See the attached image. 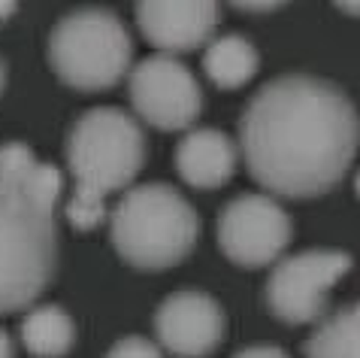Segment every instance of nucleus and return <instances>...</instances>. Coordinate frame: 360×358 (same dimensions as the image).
Instances as JSON below:
<instances>
[{
  "label": "nucleus",
  "instance_id": "obj_1",
  "mask_svg": "<svg viewBox=\"0 0 360 358\" xmlns=\"http://www.w3.org/2000/svg\"><path fill=\"white\" fill-rule=\"evenodd\" d=\"M245 167L266 192L318 197L342 183L357 146L360 116L342 88L315 76L266 82L239 118Z\"/></svg>",
  "mask_w": 360,
  "mask_h": 358
},
{
  "label": "nucleus",
  "instance_id": "obj_2",
  "mask_svg": "<svg viewBox=\"0 0 360 358\" xmlns=\"http://www.w3.org/2000/svg\"><path fill=\"white\" fill-rule=\"evenodd\" d=\"M146 164V137L115 106H94L76 118L67 134V167L76 192L67 204V218L79 231H91L106 218V195L134 183Z\"/></svg>",
  "mask_w": 360,
  "mask_h": 358
},
{
  "label": "nucleus",
  "instance_id": "obj_3",
  "mask_svg": "<svg viewBox=\"0 0 360 358\" xmlns=\"http://www.w3.org/2000/svg\"><path fill=\"white\" fill-rule=\"evenodd\" d=\"M58 271L55 206L0 179V316L31 307Z\"/></svg>",
  "mask_w": 360,
  "mask_h": 358
},
{
  "label": "nucleus",
  "instance_id": "obj_4",
  "mask_svg": "<svg viewBox=\"0 0 360 358\" xmlns=\"http://www.w3.org/2000/svg\"><path fill=\"white\" fill-rule=\"evenodd\" d=\"M200 234L194 206L173 185L148 183L115 204L109 237L115 252L136 271H167L191 255Z\"/></svg>",
  "mask_w": 360,
  "mask_h": 358
},
{
  "label": "nucleus",
  "instance_id": "obj_5",
  "mask_svg": "<svg viewBox=\"0 0 360 358\" xmlns=\"http://www.w3.org/2000/svg\"><path fill=\"white\" fill-rule=\"evenodd\" d=\"M134 58L124 22L106 9H76L52 27L49 61L61 82L76 92H106L118 85Z\"/></svg>",
  "mask_w": 360,
  "mask_h": 358
},
{
  "label": "nucleus",
  "instance_id": "obj_6",
  "mask_svg": "<svg viewBox=\"0 0 360 358\" xmlns=\"http://www.w3.org/2000/svg\"><path fill=\"white\" fill-rule=\"evenodd\" d=\"M352 271L342 249H309L282 258L266 280V307L288 325H309L327 310V292Z\"/></svg>",
  "mask_w": 360,
  "mask_h": 358
},
{
  "label": "nucleus",
  "instance_id": "obj_7",
  "mask_svg": "<svg viewBox=\"0 0 360 358\" xmlns=\"http://www.w3.org/2000/svg\"><path fill=\"white\" fill-rule=\"evenodd\" d=\"M291 237V216L266 195H239L218 216V246L239 267L273 264Z\"/></svg>",
  "mask_w": 360,
  "mask_h": 358
},
{
  "label": "nucleus",
  "instance_id": "obj_8",
  "mask_svg": "<svg viewBox=\"0 0 360 358\" xmlns=\"http://www.w3.org/2000/svg\"><path fill=\"white\" fill-rule=\"evenodd\" d=\"M131 104L148 125L185 131L200 118L203 92L194 73L173 55H148L131 70Z\"/></svg>",
  "mask_w": 360,
  "mask_h": 358
},
{
  "label": "nucleus",
  "instance_id": "obj_9",
  "mask_svg": "<svg viewBox=\"0 0 360 358\" xmlns=\"http://www.w3.org/2000/svg\"><path fill=\"white\" fill-rule=\"evenodd\" d=\"M155 331L176 358H203L221 343L224 313L203 292H173L155 313Z\"/></svg>",
  "mask_w": 360,
  "mask_h": 358
},
{
  "label": "nucleus",
  "instance_id": "obj_10",
  "mask_svg": "<svg viewBox=\"0 0 360 358\" xmlns=\"http://www.w3.org/2000/svg\"><path fill=\"white\" fill-rule=\"evenodd\" d=\"M136 25L164 52H191L215 34L218 6L206 0H143L136 4Z\"/></svg>",
  "mask_w": 360,
  "mask_h": 358
},
{
  "label": "nucleus",
  "instance_id": "obj_11",
  "mask_svg": "<svg viewBox=\"0 0 360 358\" xmlns=\"http://www.w3.org/2000/svg\"><path fill=\"white\" fill-rule=\"evenodd\" d=\"M236 146L218 128H197L176 146V171L194 188H218L233 176Z\"/></svg>",
  "mask_w": 360,
  "mask_h": 358
},
{
  "label": "nucleus",
  "instance_id": "obj_12",
  "mask_svg": "<svg viewBox=\"0 0 360 358\" xmlns=\"http://www.w3.org/2000/svg\"><path fill=\"white\" fill-rule=\"evenodd\" d=\"M22 343L34 358H61L73 350L76 325L58 304L34 307L22 322Z\"/></svg>",
  "mask_w": 360,
  "mask_h": 358
},
{
  "label": "nucleus",
  "instance_id": "obj_13",
  "mask_svg": "<svg viewBox=\"0 0 360 358\" xmlns=\"http://www.w3.org/2000/svg\"><path fill=\"white\" fill-rule=\"evenodd\" d=\"M257 49L248 43L243 34H224V37H215L212 43L206 46V58H203V67H206V76L212 79L218 88H239L245 85L248 79L257 73Z\"/></svg>",
  "mask_w": 360,
  "mask_h": 358
},
{
  "label": "nucleus",
  "instance_id": "obj_14",
  "mask_svg": "<svg viewBox=\"0 0 360 358\" xmlns=\"http://www.w3.org/2000/svg\"><path fill=\"white\" fill-rule=\"evenodd\" d=\"M303 352L306 358H360V301L327 316Z\"/></svg>",
  "mask_w": 360,
  "mask_h": 358
},
{
  "label": "nucleus",
  "instance_id": "obj_15",
  "mask_svg": "<svg viewBox=\"0 0 360 358\" xmlns=\"http://www.w3.org/2000/svg\"><path fill=\"white\" fill-rule=\"evenodd\" d=\"M106 358H164V355L152 340H146V337H124V340H118L112 350L106 352Z\"/></svg>",
  "mask_w": 360,
  "mask_h": 358
},
{
  "label": "nucleus",
  "instance_id": "obj_16",
  "mask_svg": "<svg viewBox=\"0 0 360 358\" xmlns=\"http://www.w3.org/2000/svg\"><path fill=\"white\" fill-rule=\"evenodd\" d=\"M233 358H291V355L285 350H278V346H245Z\"/></svg>",
  "mask_w": 360,
  "mask_h": 358
},
{
  "label": "nucleus",
  "instance_id": "obj_17",
  "mask_svg": "<svg viewBox=\"0 0 360 358\" xmlns=\"http://www.w3.org/2000/svg\"><path fill=\"white\" fill-rule=\"evenodd\" d=\"M15 355V346H13V337H9L4 328H0V358H13Z\"/></svg>",
  "mask_w": 360,
  "mask_h": 358
},
{
  "label": "nucleus",
  "instance_id": "obj_18",
  "mask_svg": "<svg viewBox=\"0 0 360 358\" xmlns=\"http://www.w3.org/2000/svg\"><path fill=\"white\" fill-rule=\"evenodd\" d=\"M13 13H15V4H0V18L13 16Z\"/></svg>",
  "mask_w": 360,
  "mask_h": 358
},
{
  "label": "nucleus",
  "instance_id": "obj_19",
  "mask_svg": "<svg viewBox=\"0 0 360 358\" xmlns=\"http://www.w3.org/2000/svg\"><path fill=\"white\" fill-rule=\"evenodd\" d=\"M339 9H345V13H354V16H360V4H336Z\"/></svg>",
  "mask_w": 360,
  "mask_h": 358
},
{
  "label": "nucleus",
  "instance_id": "obj_20",
  "mask_svg": "<svg viewBox=\"0 0 360 358\" xmlns=\"http://www.w3.org/2000/svg\"><path fill=\"white\" fill-rule=\"evenodd\" d=\"M4 79H6V73H4V61H0V92H4Z\"/></svg>",
  "mask_w": 360,
  "mask_h": 358
},
{
  "label": "nucleus",
  "instance_id": "obj_21",
  "mask_svg": "<svg viewBox=\"0 0 360 358\" xmlns=\"http://www.w3.org/2000/svg\"><path fill=\"white\" fill-rule=\"evenodd\" d=\"M357 195H360V173H357Z\"/></svg>",
  "mask_w": 360,
  "mask_h": 358
}]
</instances>
